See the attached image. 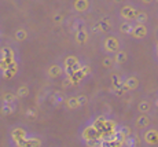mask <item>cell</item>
Returning <instances> with one entry per match:
<instances>
[{
	"label": "cell",
	"mask_w": 158,
	"mask_h": 147,
	"mask_svg": "<svg viewBox=\"0 0 158 147\" xmlns=\"http://www.w3.org/2000/svg\"><path fill=\"white\" fill-rule=\"evenodd\" d=\"M131 35L135 39L140 40V39H144L146 36L148 35V29L144 23H136V25H133V29H132V32H131Z\"/></svg>",
	"instance_id": "6da1fadb"
},
{
	"label": "cell",
	"mask_w": 158,
	"mask_h": 147,
	"mask_svg": "<svg viewBox=\"0 0 158 147\" xmlns=\"http://www.w3.org/2000/svg\"><path fill=\"white\" fill-rule=\"evenodd\" d=\"M105 48L107 52H118L120 51V41L115 37H107L105 40Z\"/></svg>",
	"instance_id": "7a4b0ae2"
},
{
	"label": "cell",
	"mask_w": 158,
	"mask_h": 147,
	"mask_svg": "<svg viewBox=\"0 0 158 147\" xmlns=\"http://www.w3.org/2000/svg\"><path fill=\"white\" fill-rule=\"evenodd\" d=\"M144 140L148 145H157L158 143V129H156V128L147 129L144 132Z\"/></svg>",
	"instance_id": "3957f363"
},
{
	"label": "cell",
	"mask_w": 158,
	"mask_h": 147,
	"mask_svg": "<svg viewBox=\"0 0 158 147\" xmlns=\"http://www.w3.org/2000/svg\"><path fill=\"white\" fill-rule=\"evenodd\" d=\"M139 84H140V82H139L138 77H135V76H129V77L125 78V81L123 82V87L128 91H135V90H138Z\"/></svg>",
	"instance_id": "277c9868"
},
{
	"label": "cell",
	"mask_w": 158,
	"mask_h": 147,
	"mask_svg": "<svg viewBox=\"0 0 158 147\" xmlns=\"http://www.w3.org/2000/svg\"><path fill=\"white\" fill-rule=\"evenodd\" d=\"M136 15H138V10H136L135 7H132V6H125V7L121 10V17L127 21L135 19Z\"/></svg>",
	"instance_id": "5b68a950"
},
{
	"label": "cell",
	"mask_w": 158,
	"mask_h": 147,
	"mask_svg": "<svg viewBox=\"0 0 158 147\" xmlns=\"http://www.w3.org/2000/svg\"><path fill=\"white\" fill-rule=\"evenodd\" d=\"M150 125V117L147 114H140L138 118H136V127L139 128H147Z\"/></svg>",
	"instance_id": "8992f818"
},
{
	"label": "cell",
	"mask_w": 158,
	"mask_h": 147,
	"mask_svg": "<svg viewBox=\"0 0 158 147\" xmlns=\"http://www.w3.org/2000/svg\"><path fill=\"white\" fill-rule=\"evenodd\" d=\"M138 110L142 113V114H147V113L151 110V103L148 102V100H142V102L138 105Z\"/></svg>",
	"instance_id": "52a82bcc"
},
{
	"label": "cell",
	"mask_w": 158,
	"mask_h": 147,
	"mask_svg": "<svg viewBox=\"0 0 158 147\" xmlns=\"http://www.w3.org/2000/svg\"><path fill=\"white\" fill-rule=\"evenodd\" d=\"M127 59H128V54H127L125 51H118V52H115L114 61L117 63H125Z\"/></svg>",
	"instance_id": "ba28073f"
},
{
	"label": "cell",
	"mask_w": 158,
	"mask_h": 147,
	"mask_svg": "<svg viewBox=\"0 0 158 147\" xmlns=\"http://www.w3.org/2000/svg\"><path fill=\"white\" fill-rule=\"evenodd\" d=\"M147 19H148V17L144 11H138V15H136V18H135L136 23H146Z\"/></svg>",
	"instance_id": "9c48e42d"
},
{
	"label": "cell",
	"mask_w": 158,
	"mask_h": 147,
	"mask_svg": "<svg viewBox=\"0 0 158 147\" xmlns=\"http://www.w3.org/2000/svg\"><path fill=\"white\" fill-rule=\"evenodd\" d=\"M48 73H50L51 77H58V76L62 73V69H60L58 65H54L52 67H50V70H48Z\"/></svg>",
	"instance_id": "30bf717a"
},
{
	"label": "cell",
	"mask_w": 158,
	"mask_h": 147,
	"mask_svg": "<svg viewBox=\"0 0 158 147\" xmlns=\"http://www.w3.org/2000/svg\"><path fill=\"white\" fill-rule=\"evenodd\" d=\"M120 29H121V32H123V33H131V32H132V29H133V26L129 23V21H125V22L121 25Z\"/></svg>",
	"instance_id": "8fae6325"
},
{
	"label": "cell",
	"mask_w": 158,
	"mask_h": 147,
	"mask_svg": "<svg viewBox=\"0 0 158 147\" xmlns=\"http://www.w3.org/2000/svg\"><path fill=\"white\" fill-rule=\"evenodd\" d=\"M68 106L70 109H74V107H80V102H78V98L74 96V98H69L68 100Z\"/></svg>",
	"instance_id": "7c38bea8"
},
{
	"label": "cell",
	"mask_w": 158,
	"mask_h": 147,
	"mask_svg": "<svg viewBox=\"0 0 158 147\" xmlns=\"http://www.w3.org/2000/svg\"><path fill=\"white\" fill-rule=\"evenodd\" d=\"M85 7H87V2L85 0H78L77 3H76V8L77 10H85Z\"/></svg>",
	"instance_id": "4fadbf2b"
},
{
	"label": "cell",
	"mask_w": 158,
	"mask_h": 147,
	"mask_svg": "<svg viewBox=\"0 0 158 147\" xmlns=\"http://www.w3.org/2000/svg\"><path fill=\"white\" fill-rule=\"evenodd\" d=\"M85 39H87L85 32H84V30H78V33H77V40H78V43H83Z\"/></svg>",
	"instance_id": "5bb4252c"
},
{
	"label": "cell",
	"mask_w": 158,
	"mask_h": 147,
	"mask_svg": "<svg viewBox=\"0 0 158 147\" xmlns=\"http://www.w3.org/2000/svg\"><path fill=\"white\" fill-rule=\"evenodd\" d=\"M29 92V90H28V87H22V88H19L18 90V96H21V98H23V96H26Z\"/></svg>",
	"instance_id": "9a60e30c"
},
{
	"label": "cell",
	"mask_w": 158,
	"mask_h": 147,
	"mask_svg": "<svg viewBox=\"0 0 158 147\" xmlns=\"http://www.w3.org/2000/svg\"><path fill=\"white\" fill-rule=\"evenodd\" d=\"M2 55H3V58L13 57V51H11V48H3V50H2Z\"/></svg>",
	"instance_id": "2e32d148"
},
{
	"label": "cell",
	"mask_w": 158,
	"mask_h": 147,
	"mask_svg": "<svg viewBox=\"0 0 158 147\" xmlns=\"http://www.w3.org/2000/svg\"><path fill=\"white\" fill-rule=\"evenodd\" d=\"M15 37H17L18 40H23V39L26 37V33H25V30H18V32L15 33Z\"/></svg>",
	"instance_id": "e0dca14e"
},
{
	"label": "cell",
	"mask_w": 158,
	"mask_h": 147,
	"mask_svg": "<svg viewBox=\"0 0 158 147\" xmlns=\"http://www.w3.org/2000/svg\"><path fill=\"white\" fill-rule=\"evenodd\" d=\"M103 66L111 67L113 66V59H111V58H105V59H103Z\"/></svg>",
	"instance_id": "ac0fdd59"
},
{
	"label": "cell",
	"mask_w": 158,
	"mask_h": 147,
	"mask_svg": "<svg viewBox=\"0 0 158 147\" xmlns=\"http://www.w3.org/2000/svg\"><path fill=\"white\" fill-rule=\"evenodd\" d=\"M4 100H6L7 103H10V102H14L15 98H14L13 94H6V95H4Z\"/></svg>",
	"instance_id": "d6986e66"
},
{
	"label": "cell",
	"mask_w": 158,
	"mask_h": 147,
	"mask_svg": "<svg viewBox=\"0 0 158 147\" xmlns=\"http://www.w3.org/2000/svg\"><path fill=\"white\" fill-rule=\"evenodd\" d=\"M77 98H78V102H80V106L84 105V103H87V98H85V96L80 95V96H77Z\"/></svg>",
	"instance_id": "ffe728a7"
},
{
	"label": "cell",
	"mask_w": 158,
	"mask_h": 147,
	"mask_svg": "<svg viewBox=\"0 0 158 147\" xmlns=\"http://www.w3.org/2000/svg\"><path fill=\"white\" fill-rule=\"evenodd\" d=\"M144 3H151V2H154V0H143Z\"/></svg>",
	"instance_id": "44dd1931"
},
{
	"label": "cell",
	"mask_w": 158,
	"mask_h": 147,
	"mask_svg": "<svg viewBox=\"0 0 158 147\" xmlns=\"http://www.w3.org/2000/svg\"><path fill=\"white\" fill-rule=\"evenodd\" d=\"M114 2H115V3H120V2H121V0H114Z\"/></svg>",
	"instance_id": "7402d4cb"
}]
</instances>
